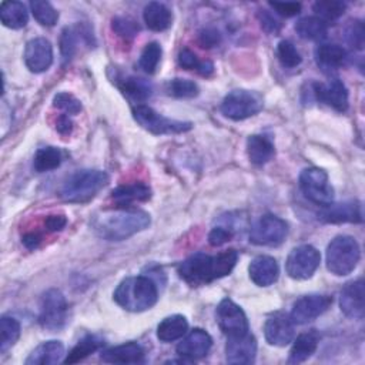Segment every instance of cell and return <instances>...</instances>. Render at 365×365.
I'll return each mask as SVG.
<instances>
[{"label": "cell", "instance_id": "6da1fadb", "mask_svg": "<svg viewBox=\"0 0 365 365\" xmlns=\"http://www.w3.org/2000/svg\"><path fill=\"white\" fill-rule=\"evenodd\" d=\"M237 259L238 252L235 250H227L217 255L197 252L178 265V274L191 287H200L228 275Z\"/></svg>", "mask_w": 365, "mask_h": 365}, {"label": "cell", "instance_id": "7a4b0ae2", "mask_svg": "<svg viewBox=\"0 0 365 365\" xmlns=\"http://www.w3.org/2000/svg\"><path fill=\"white\" fill-rule=\"evenodd\" d=\"M150 222V215L143 210L117 207V210L96 215L93 230L98 237L107 241H123L145 230Z\"/></svg>", "mask_w": 365, "mask_h": 365}, {"label": "cell", "instance_id": "3957f363", "mask_svg": "<svg viewBox=\"0 0 365 365\" xmlns=\"http://www.w3.org/2000/svg\"><path fill=\"white\" fill-rule=\"evenodd\" d=\"M113 297L125 311L143 312L155 305L158 299V288L150 277H128L118 284Z\"/></svg>", "mask_w": 365, "mask_h": 365}, {"label": "cell", "instance_id": "277c9868", "mask_svg": "<svg viewBox=\"0 0 365 365\" xmlns=\"http://www.w3.org/2000/svg\"><path fill=\"white\" fill-rule=\"evenodd\" d=\"M108 180L106 171L78 170L64 181L60 195L67 202L83 204L93 200L108 184Z\"/></svg>", "mask_w": 365, "mask_h": 365}, {"label": "cell", "instance_id": "5b68a950", "mask_svg": "<svg viewBox=\"0 0 365 365\" xmlns=\"http://www.w3.org/2000/svg\"><path fill=\"white\" fill-rule=\"evenodd\" d=\"M359 258V244L351 235H338L327 247V268L334 275L344 277L351 274Z\"/></svg>", "mask_w": 365, "mask_h": 365}, {"label": "cell", "instance_id": "8992f818", "mask_svg": "<svg viewBox=\"0 0 365 365\" xmlns=\"http://www.w3.org/2000/svg\"><path fill=\"white\" fill-rule=\"evenodd\" d=\"M262 107L264 100L261 94L257 91L238 88L230 91L224 97L221 103V113L234 121H240L258 114Z\"/></svg>", "mask_w": 365, "mask_h": 365}, {"label": "cell", "instance_id": "52a82bcc", "mask_svg": "<svg viewBox=\"0 0 365 365\" xmlns=\"http://www.w3.org/2000/svg\"><path fill=\"white\" fill-rule=\"evenodd\" d=\"M133 117L143 128L153 134H180L192 128L190 121L167 118L145 104L134 106Z\"/></svg>", "mask_w": 365, "mask_h": 365}, {"label": "cell", "instance_id": "ba28073f", "mask_svg": "<svg viewBox=\"0 0 365 365\" xmlns=\"http://www.w3.org/2000/svg\"><path fill=\"white\" fill-rule=\"evenodd\" d=\"M299 188L304 195L314 204L327 207L334 202V188L328 174L317 167H309L299 174Z\"/></svg>", "mask_w": 365, "mask_h": 365}, {"label": "cell", "instance_id": "9c48e42d", "mask_svg": "<svg viewBox=\"0 0 365 365\" xmlns=\"http://www.w3.org/2000/svg\"><path fill=\"white\" fill-rule=\"evenodd\" d=\"M287 235L288 224L272 214L259 217L250 230V241L262 247H277L284 242Z\"/></svg>", "mask_w": 365, "mask_h": 365}, {"label": "cell", "instance_id": "30bf717a", "mask_svg": "<svg viewBox=\"0 0 365 365\" xmlns=\"http://www.w3.org/2000/svg\"><path fill=\"white\" fill-rule=\"evenodd\" d=\"M67 319V301L60 289H47L40 302L38 322L44 329L58 331Z\"/></svg>", "mask_w": 365, "mask_h": 365}, {"label": "cell", "instance_id": "8fae6325", "mask_svg": "<svg viewBox=\"0 0 365 365\" xmlns=\"http://www.w3.org/2000/svg\"><path fill=\"white\" fill-rule=\"evenodd\" d=\"M321 262L319 251L308 244L295 247L287 257L285 271L292 279H308L318 269Z\"/></svg>", "mask_w": 365, "mask_h": 365}, {"label": "cell", "instance_id": "7c38bea8", "mask_svg": "<svg viewBox=\"0 0 365 365\" xmlns=\"http://www.w3.org/2000/svg\"><path fill=\"white\" fill-rule=\"evenodd\" d=\"M215 318L220 329L227 336L244 335L250 331L248 319L245 312L232 299L224 298L215 309Z\"/></svg>", "mask_w": 365, "mask_h": 365}, {"label": "cell", "instance_id": "4fadbf2b", "mask_svg": "<svg viewBox=\"0 0 365 365\" xmlns=\"http://www.w3.org/2000/svg\"><path fill=\"white\" fill-rule=\"evenodd\" d=\"M332 304V297L324 294H309L297 299L289 314L294 324H307L322 315Z\"/></svg>", "mask_w": 365, "mask_h": 365}, {"label": "cell", "instance_id": "5bb4252c", "mask_svg": "<svg viewBox=\"0 0 365 365\" xmlns=\"http://www.w3.org/2000/svg\"><path fill=\"white\" fill-rule=\"evenodd\" d=\"M257 339L250 332L228 336L225 344V359L234 365H248L255 361Z\"/></svg>", "mask_w": 365, "mask_h": 365}, {"label": "cell", "instance_id": "9a60e30c", "mask_svg": "<svg viewBox=\"0 0 365 365\" xmlns=\"http://www.w3.org/2000/svg\"><path fill=\"white\" fill-rule=\"evenodd\" d=\"M264 335L269 345L285 346L294 339V322L285 312L271 314L264 324Z\"/></svg>", "mask_w": 365, "mask_h": 365}, {"label": "cell", "instance_id": "2e32d148", "mask_svg": "<svg viewBox=\"0 0 365 365\" xmlns=\"http://www.w3.org/2000/svg\"><path fill=\"white\" fill-rule=\"evenodd\" d=\"M24 63L33 73H43L53 63V46L44 37H36L27 41L24 48Z\"/></svg>", "mask_w": 365, "mask_h": 365}, {"label": "cell", "instance_id": "e0dca14e", "mask_svg": "<svg viewBox=\"0 0 365 365\" xmlns=\"http://www.w3.org/2000/svg\"><path fill=\"white\" fill-rule=\"evenodd\" d=\"M312 94L318 101L328 104L339 113L348 110V90L338 78H332L328 83H314Z\"/></svg>", "mask_w": 365, "mask_h": 365}, {"label": "cell", "instance_id": "ac0fdd59", "mask_svg": "<svg viewBox=\"0 0 365 365\" xmlns=\"http://www.w3.org/2000/svg\"><path fill=\"white\" fill-rule=\"evenodd\" d=\"M212 345V339L208 332L201 328H194L190 331L181 342L177 345V354L190 362L205 356Z\"/></svg>", "mask_w": 365, "mask_h": 365}, {"label": "cell", "instance_id": "d6986e66", "mask_svg": "<svg viewBox=\"0 0 365 365\" xmlns=\"http://www.w3.org/2000/svg\"><path fill=\"white\" fill-rule=\"evenodd\" d=\"M341 311L352 319H362L365 312L364 304V281L362 278L348 282L339 295Z\"/></svg>", "mask_w": 365, "mask_h": 365}, {"label": "cell", "instance_id": "ffe728a7", "mask_svg": "<svg viewBox=\"0 0 365 365\" xmlns=\"http://www.w3.org/2000/svg\"><path fill=\"white\" fill-rule=\"evenodd\" d=\"M318 220L328 224L362 222V207L358 201L329 204L324 207L321 212H318Z\"/></svg>", "mask_w": 365, "mask_h": 365}, {"label": "cell", "instance_id": "44dd1931", "mask_svg": "<svg viewBox=\"0 0 365 365\" xmlns=\"http://www.w3.org/2000/svg\"><path fill=\"white\" fill-rule=\"evenodd\" d=\"M251 281L258 287L272 285L279 275V267L275 258L269 255H258L248 265Z\"/></svg>", "mask_w": 365, "mask_h": 365}, {"label": "cell", "instance_id": "7402d4cb", "mask_svg": "<svg viewBox=\"0 0 365 365\" xmlns=\"http://www.w3.org/2000/svg\"><path fill=\"white\" fill-rule=\"evenodd\" d=\"M144 348L133 341L111 346L101 352V359L108 364H140L144 361Z\"/></svg>", "mask_w": 365, "mask_h": 365}, {"label": "cell", "instance_id": "603a6c76", "mask_svg": "<svg viewBox=\"0 0 365 365\" xmlns=\"http://www.w3.org/2000/svg\"><path fill=\"white\" fill-rule=\"evenodd\" d=\"M111 200L114 201L115 207L124 208L131 207L134 202H143L150 200L151 188L144 182H133V184H123L118 185L111 191Z\"/></svg>", "mask_w": 365, "mask_h": 365}, {"label": "cell", "instance_id": "cb8c5ba5", "mask_svg": "<svg viewBox=\"0 0 365 365\" xmlns=\"http://www.w3.org/2000/svg\"><path fill=\"white\" fill-rule=\"evenodd\" d=\"M348 58V53L346 50L339 46V44H334V43H324L319 44L315 48V60L317 64L325 70V71H332V70H338L339 67H342L345 64Z\"/></svg>", "mask_w": 365, "mask_h": 365}, {"label": "cell", "instance_id": "d4e9b609", "mask_svg": "<svg viewBox=\"0 0 365 365\" xmlns=\"http://www.w3.org/2000/svg\"><path fill=\"white\" fill-rule=\"evenodd\" d=\"M318 344H319V334L317 329H309L307 332L299 334L292 344L288 362L301 364L307 361L317 351Z\"/></svg>", "mask_w": 365, "mask_h": 365}, {"label": "cell", "instance_id": "484cf974", "mask_svg": "<svg viewBox=\"0 0 365 365\" xmlns=\"http://www.w3.org/2000/svg\"><path fill=\"white\" fill-rule=\"evenodd\" d=\"M64 345L60 341L41 342L26 359V365H53L63 361Z\"/></svg>", "mask_w": 365, "mask_h": 365}, {"label": "cell", "instance_id": "4316f807", "mask_svg": "<svg viewBox=\"0 0 365 365\" xmlns=\"http://www.w3.org/2000/svg\"><path fill=\"white\" fill-rule=\"evenodd\" d=\"M143 19L145 26L153 31H164L171 26V10L158 1H151L144 7Z\"/></svg>", "mask_w": 365, "mask_h": 365}, {"label": "cell", "instance_id": "83f0119b", "mask_svg": "<svg viewBox=\"0 0 365 365\" xmlns=\"http://www.w3.org/2000/svg\"><path fill=\"white\" fill-rule=\"evenodd\" d=\"M247 154L252 164L264 165L274 157L275 148L268 137L254 134L247 140Z\"/></svg>", "mask_w": 365, "mask_h": 365}, {"label": "cell", "instance_id": "f1b7e54d", "mask_svg": "<svg viewBox=\"0 0 365 365\" xmlns=\"http://www.w3.org/2000/svg\"><path fill=\"white\" fill-rule=\"evenodd\" d=\"M188 331V322L184 315L175 314L164 318L157 327V338L163 342H173L182 338Z\"/></svg>", "mask_w": 365, "mask_h": 365}, {"label": "cell", "instance_id": "f546056e", "mask_svg": "<svg viewBox=\"0 0 365 365\" xmlns=\"http://www.w3.org/2000/svg\"><path fill=\"white\" fill-rule=\"evenodd\" d=\"M0 20L3 26L19 30L29 21V13L21 1H3L0 4Z\"/></svg>", "mask_w": 365, "mask_h": 365}, {"label": "cell", "instance_id": "4dcf8cb0", "mask_svg": "<svg viewBox=\"0 0 365 365\" xmlns=\"http://www.w3.org/2000/svg\"><path fill=\"white\" fill-rule=\"evenodd\" d=\"M104 345V339L100 338L98 335H86L84 338H81L74 346L73 349L67 354V356L63 359L64 364H76L83 361L84 358H87L90 354L98 351L101 346Z\"/></svg>", "mask_w": 365, "mask_h": 365}, {"label": "cell", "instance_id": "1f68e13d", "mask_svg": "<svg viewBox=\"0 0 365 365\" xmlns=\"http://www.w3.org/2000/svg\"><path fill=\"white\" fill-rule=\"evenodd\" d=\"M295 30L301 38L322 40L327 36L328 24L317 16H307L297 21Z\"/></svg>", "mask_w": 365, "mask_h": 365}, {"label": "cell", "instance_id": "d6a6232c", "mask_svg": "<svg viewBox=\"0 0 365 365\" xmlns=\"http://www.w3.org/2000/svg\"><path fill=\"white\" fill-rule=\"evenodd\" d=\"M118 88L130 98L135 101H144L153 94L151 84L140 77H123L118 81Z\"/></svg>", "mask_w": 365, "mask_h": 365}, {"label": "cell", "instance_id": "836d02e7", "mask_svg": "<svg viewBox=\"0 0 365 365\" xmlns=\"http://www.w3.org/2000/svg\"><path fill=\"white\" fill-rule=\"evenodd\" d=\"M61 160H63L61 151L57 147L48 145L37 150V153L34 154L33 167L37 173H47L60 167Z\"/></svg>", "mask_w": 365, "mask_h": 365}, {"label": "cell", "instance_id": "e575fe53", "mask_svg": "<svg viewBox=\"0 0 365 365\" xmlns=\"http://www.w3.org/2000/svg\"><path fill=\"white\" fill-rule=\"evenodd\" d=\"M20 336V324L16 318L3 315L0 319V352L9 351Z\"/></svg>", "mask_w": 365, "mask_h": 365}, {"label": "cell", "instance_id": "d590c367", "mask_svg": "<svg viewBox=\"0 0 365 365\" xmlns=\"http://www.w3.org/2000/svg\"><path fill=\"white\" fill-rule=\"evenodd\" d=\"M312 9L317 13V17L328 24V21H334L345 13L346 4L339 0H319L314 3Z\"/></svg>", "mask_w": 365, "mask_h": 365}, {"label": "cell", "instance_id": "8d00e7d4", "mask_svg": "<svg viewBox=\"0 0 365 365\" xmlns=\"http://www.w3.org/2000/svg\"><path fill=\"white\" fill-rule=\"evenodd\" d=\"M30 10L34 19L46 27H51L58 20V11L51 6V3L44 0H33L30 3Z\"/></svg>", "mask_w": 365, "mask_h": 365}, {"label": "cell", "instance_id": "74e56055", "mask_svg": "<svg viewBox=\"0 0 365 365\" xmlns=\"http://www.w3.org/2000/svg\"><path fill=\"white\" fill-rule=\"evenodd\" d=\"M161 54H163V48L157 41L147 43L145 47L143 48L141 54H140V60H138L140 67L147 74L155 73V70L158 67V63L161 60Z\"/></svg>", "mask_w": 365, "mask_h": 365}, {"label": "cell", "instance_id": "f35d334b", "mask_svg": "<svg viewBox=\"0 0 365 365\" xmlns=\"http://www.w3.org/2000/svg\"><path fill=\"white\" fill-rule=\"evenodd\" d=\"M198 86L192 80L173 78L167 83V93L177 98H192L198 96Z\"/></svg>", "mask_w": 365, "mask_h": 365}, {"label": "cell", "instance_id": "ab89813d", "mask_svg": "<svg viewBox=\"0 0 365 365\" xmlns=\"http://www.w3.org/2000/svg\"><path fill=\"white\" fill-rule=\"evenodd\" d=\"M277 56L279 63L287 68H294L301 64L302 57L297 47L289 40H281L277 47Z\"/></svg>", "mask_w": 365, "mask_h": 365}, {"label": "cell", "instance_id": "60d3db41", "mask_svg": "<svg viewBox=\"0 0 365 365\" xmlns=\"http://www.w3.org/2000/svg\"><path fill=\"white\" fill-rule=\"evenodd\" d=\"M78 34L80 31L74 27H66L61 31L60 36V51H61V57L64 61H68L76 50H77V43H78Z\"/></svg>", "mask_w": 365, "mask_h": 365}, {"label": "cell", "instance_id": "b9f144b4", "mask_svg": "<svg viewBox=\"0 0 365 365\" xmlns=\"http://www.w3.org/2000/svg\"><path fill=\"white\" fill-rule=\"evenodd\" d=\"M111 29L123 38L128 40L137 36V33L140 31V26L137 24L135 20H133L131 17H124V16H118L114 17L111 20Z\"/></svg>", "mask_w": 365, "mask_h": 365}, {"label": "cell", "instance_id": "7bdbcfd3", "mask_svg": "<svg viewBox=\"0 0 365 365\" xmlns=\"http://www.w3.org/2000/svg\"><path fill=\"white\" fill-rule=\"evenodd\" d=\"M53 106L68 114H78L81 111V103L73 94L61 91L53 97Z\"/></svg>", "mask_w": 365, "mask_h": 365}, {"label": "cell", "instance_id": "ee69618b", "mask_svg": "<svg viewBox=\"0 0 365 365\" xmlns=\"http://www.w3.org/2000/svg\"><path fill=\"white\" fill-rule=\"evenodd\" d=\"M345 37L352 48L361 50L364 47V38H365L364 24L359 20L351 21V24L348 26V29L345 31Z\"/></svg>", "mask_w": 365, "mask_h": 365}, {"label": "cell", "instance_id": "f6af8a7d", "mask_svg": "<svg viewBox=\"0 0 365 365\" xmlns=\"http://www.w3.org/2000/svg\"><path fill=\"white\" fill-rule=\"evenodd\" d=\"M269 6L277 14L284 17H292L301 11V3L297 1H269Z\"/></svg>", "mask_w": 365, "mask_h": 365}, {"label": "cell", "instance_id": "bcb514c9", "mask_svg": "<svg viewBox=\"0 0 365 365\" xmlns=\"http://www.w3.org/2000/svg\"><path fill=\"white\" fill-rule=\"evenodd\" d=\"M221 41V34L218 33V30L207 27L204 30L200 31L198 34V43L201 44V47L204 48H211L215 47L217 44H220Z\"/></svg>", "mask_w": 365, "mask_h": 365}, {"label": "cell", "instance_id": "7dc6e473", "mask_svg": "<svg viewBox=\"0 0 365 365\" xmlns=\"http://www.w3.org/2000/svg\"><path fill=\"white\" fill-rule=\"evenodd\" d=\"M232 237V231L225 228V227H215L210 231L208 234V242L212 247H220L222 244H225L227 241H230Z\"/></svg>", "mask_w": 365, "mask_h": 365}, {"label": "cell", "instance_id": "c3c4849f", "mask_svg": "<svg viewBox=\"0 0 365 365\" xmlns=\"http://www.w3.org/2000/svg\"><path fill=\"white\" fill-rule=\"evenodd\" d=\"M178 64L185 68V70H197L201 64V61L198 60L197 54L194 51H191L190 48H182L178 53Z\"/></svg>", "mask_w": 365, "mask_h": 365}, {"label": "cell", "instance_id": "681fc988", "mask_svg": "<svg viewBox=\"0 0 365 365\" xmlns=\"http://www.w3.org/2000/svg\"><path fill=\"white\" fill-rule=\"evenodd\" d=\"M258 19L261 23V27L267 33H278L281 29V23L268 11V10H261L258 13Z\"/></svg>", "mask_w": 365, "mask_h": 365}, {"label": "cell", "instance_id": "f907efd6", "mask_svg": "<svg viewBox=\"0 0 365 365\" xmlns=\"http://www.w3.org/2000/svg\"><path fill=\"white\" fill-rule=\"evenodd\" d=\"M66 224H67V218L64 215H48L44 222L46 228L51 232L61 231L66 227Z\"/></svg>", "mask_w": 365, "mask_h": 365}, {"label": "cell", "instance_id": "816d5d0a", "mask_svg": "<svg viewBox=\"0 0 365 365\" xmlns=\"http://www.w3.org/2000/svg\"><path fill=\"white\" fill-rule=\"evenodd\" d=\"M56 130L61 134V135H67L71 133L73 130V121L67 114H63L58 117L57 123H56Z\"/></svg>", "mask_w": 365, "mask_h": 365}, {"label": "cell", "instance_id": "f5cc1de1", "mask_svg": "<svg viewBox=\"0 0 365 365\" xmlns=\"http://www.w3.org/2000/svg\"><path fill=\"white\" fill-rule=\"evenodd\" d=\"M23 244L27 247V248H30V250H34V248H37L38 247V244H40V241H41V237L38 235V234H34V232H29V234H26L24 237H23Z\"/></svg>", "mask_w": 365, "mask_h": 365}, {"label": "cell", "instance_id": "db71d44e", "mask_svg": "<svg viewBox=\"0 0 365 365\" xmlns=\"http://www.w3.org/2000/svg\"><path fill=\"white\" fill-rule=\"evenodd\" d=\"M197 71H198L201 76L208 77V76H211V74H212V71H214V66H212V63H211V61L205 60V61H201V64H200V67L197 68Z\"/></svg>", "mask_w": 365, "mask_h": 365}]
</instances>
